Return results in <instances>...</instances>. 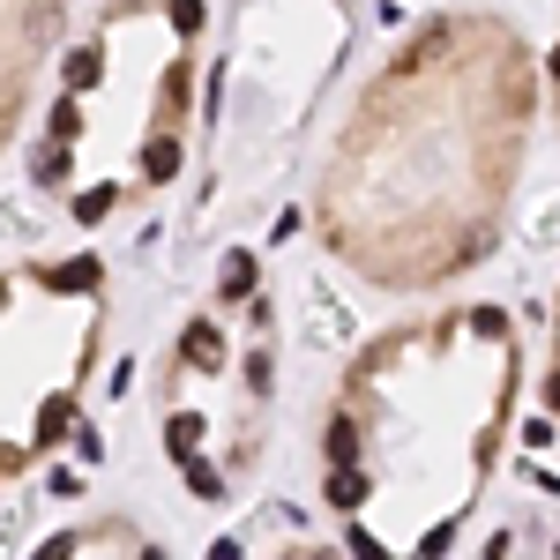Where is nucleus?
Here are the masks:
<instances>
[{"label":"nucleus","mask_w":560,"mask_h":560,"mask_svg":"<svg viewBox=\"0 0 560 560\" xmlns=\"http://www.w3.org/2000/svg\"><path fill=\"white\" fill-rule=\"evenodd\" d=\"M546 404H553V411H560V366H553V382H546Z\"/></svg>","instance_id":"nucleus-12"},{"label":"nucleus","mask_w":560,"mask_h":560,"mask_svg":"<svg viewBox=\"0 0 560 560\" xmlns=\"http://www.w3.org/2000/svg\"><path fill=\"white\" fill-rule=\"evenodd\" d=\"M15 464H23V456H15V448H0V471H15Z\"/></svg>","instance_id":"nucleus-13"},{"label":"nucleus","mask_w":560,"mask_h":560,"mask_svg":"<svg viewBox=\"0 0 560 560\" xmlns=\"http://www.w3.org/2000/svg\"><path fill=\"white\" fill-rule=\"evenodd\" d=\"M179 478H187V486H195L202 501H217V471H210V464H202V456H195V448L179 456Z\"/></svg>","instance_id":"nucleus-6"},{"label":"nucleus","mask_w":560,"mask_h":560,"mask_svg":"<svg viewBox=\"0 0 560 560\" xmlns=\"http://www.w3.org/2000/svg\"><path fill=\"white\" fill-rule=\"evenodd\" d=\"M142 560H165V553H142Z\"/></svg>","instance_id":"nucleus-14"},{"label":"nucleus","mask_w":560,"mask_h":560,"mask_svg":"<svg viewBox=\"0 0 560 560\" xmlns=\"http://www.w3.org/2000/svg\"><path fill=\"white\" fill-rule=\"evenodd\" d=\"M120 195L128 187H90V195H75V224H105V217L120 210Z\"/></svg>","instance_id":"nucleus-2"},{"label":"nucleus","mask_w":560,"mask_h":560,"mask_svg":"<svg viewBox=\"0 0 560 560\" xmlns=\"http://www.w3.org/2000/svg\"><path fill=\"white\" fill-rule=\"evenodd\" d=\"M210 560H240V546H232V538H217V546H210Z\"/></svg>","instance_id":"nucleus-10"},{"label":"nucleus","mask_w":560,"mask_h":560,"mask_svg":"<svg viewBox=\"0 0 560 560\" xmlns=\"http://www.w3.org/2000/svg\"><path fill=\"white\" fill-rule=\"evenodd\" d=\"M187 359H195V366H210V374L224 366V345H217L210 322H195V329H187Z\"/></svg>","instance_id":"nucleus-4"},{"label":"nucleus","mask_w":560,"mask_h":560,"mask_svg":"<svg viewBox=\"0 0 560 560\" xmlns=\"http://www.w3.org/2000/svg\"><path fill=\"white\" fill-rule=\"evenodd\" d=\"M329 464H359V427H351V419L329 427Z\"/></svg>","instance_id":"nucleus-7"},{"label":"nucleus","mask_w":560,"mask_h":560,"mask_svg":"<svg viewBox=\"0 0 560 560\" xmlns=\"http://www.w3.org/2000/svg\"><path fill=\"white\" fill-rule=\"evenodd\" d=\"M255 292V255H224V300H247Z\"/></svg>","instance_id":"nucleus-5"},{"label":"nucleus","mask_w":560,"mask_h":560,"mask_svg":"<svg viewBox=\"0 0 560 560\" xmlns=\"http://www.w3.org/2000/svg\"><path fill=\"white\" fill-rule=\"evenodd\" d=\"M538 60L493 15H433L359 97L322 187V224L382 284H441L493 255L523 165Z\"/></svg>","instance_id":"nucleus-1"},{"label":"nucleus","mask_w":560,"mask_h":560,"mask_svg":"<svg viewBox=\"0 0 560 560\" xmlns=\"http://www.w3.org/2000/svg\"><path fill=\"white\" fill-rule=\"evenodd\" d=\"M68 553H75V538H52V546H45L38 560H68Z\"/></svg>","instance_id":"nucleus-9"},{"label":"nucleus","mask_w":560,"mask_h":560,"mask_svg":"<svg viewBox=\"0 0 560 560\" xmlns=\"http://www.w3.org/2000/svg\"><path fill=\"white\" fill-rule=\"evenodd\" d=\"M329 501H337V509H366V478L351 471V464H337V471H329Z\"/></svg>","instance_id":"nucleus-3"},{"label":"nucleus","mask_w":560,"mask_h":560,"mask_svg":"<svg viewBox=\"0 0 560 560\" xmlns=\"http://www.w3.org/2000/svg\"><path fill=\"white\" fill-rule=\"evenodd\" d=\"M546 83L560 90V45H553V52H546Z\"/></svg>","instance_id":"nucleus-11"},{"label":"nucleus","mask_w":560,"mask_h":560,"mask_svg":"<svg viewBox=\"0 0 560 560\" xmlns=\"http://www.w3.org/2000/svg\"><path fill=\"white\" fill-rule=\"evenodd\" d=\"M165 441H173V464H179V456L202 441V419H173V427H165Z\"/></svg>","instance_id":"nucleus-8"}]
</instances>
